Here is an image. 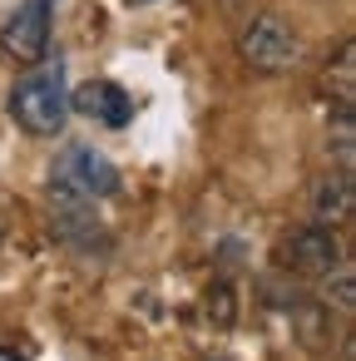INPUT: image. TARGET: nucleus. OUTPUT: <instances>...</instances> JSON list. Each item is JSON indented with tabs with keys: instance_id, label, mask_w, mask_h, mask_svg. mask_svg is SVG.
<instances>
[{
	"instance_id": "nucleus-7",
	"label": "nucleus",
	"mask_w": 356,
	"mask_h": 361,
	"mask_svg": "<svg viewBox=\"0 0 356 361\" xmlns=\"http://www.w3.org/2000/svg\"><path fill=\"white\" fill-rule=\"evenodd\" d=\"M312 218H317L321 228H331V233L356 218V183H351V173H326V178H317V188H312Z\"/></svg>"
},
{
	"instance_id": "nucleus-1",
	"label": "nucleus",
	"mask_w": 356,
	"mask_h": 361,
	"mask_svg": "<svg viewBox=\"0 0 356 361\" xmlns=\"http://www.w3.org/2000/svg\"><path fill=\"white\" fill-rule=\"evenodd\" d=\"M11 119L35 134V139H55L70 124V90H65V60H40L30 65L16 90H11Z\"/></svg>"
},
{
	"instance_id": "nucleus-9",
	"label": "nucleus",
	"mask_w": 356,
	"mask_h": 361,
	"mask_svg": "<svg viewBox=\"0 0 356 361\" xmlns=\"http://www.w3.org/2000/svg\"><path fill=\"white\" fill-rule=\"evenodd\" d=\"M321 302H326V307L336 302L341 312H351L356 287H351V272H346V267H336V272H326V277H321Z\"/></svg>"
},
{
	"instance_id": "nucleus-8",
	"label": "nucleus",
	"mask_w": 356,
	"mask_h": 361,
	"mask_svg": "<svg viewBox=\"0 0 356 361\" xmlns=\"http://www.w3.org/2000/svg\"><path fill=\"white\" fill-rule=\"evenodd\" d=\"M203 312H208L213 326H233L238 322V292H233V282H213L208 297H203Z\"/></svg>"
},
{
	"instance_id": "nucleus-4",
	"label": "nucleus",
	"mask_w": 356,
	"mask_h": 361,
	"mask_svg": "<svg viewBox=\"0 0 356 361\" xmlns=\"http://www.w3.org/2000/svg\"><path fill=\"white\" fill-rule=\"evenodd\" d=\"M277 262H282V272H292V277H317V282H321L326 272L341 267V243H336L331 228L302 223V228H292V233L277 243Z\"/></svg>"
},
{
	"instance_id": "nucleus-3",
	"label": "nucleus",
	"mask_w": 356,
	"mask_h": 361,
	"mask_svg": "<svg viewBox=\"0 0 356 361\" xmlns=\"http://www.w3.org/2000/svg\"><path fill=\"white\" fill-rule=\"evenodd\" d=\"M238 60L252 75H287L302 60V40L282 16H252L238 30Z\"/></svg>"
},
{
	"instance_id": "nucleus-2",
	"label": "nucleus",
	"mask_w": 356,
	"mask_h": 361,
	"mask_svg": "<svg viewBox=\"0 0 356 361\" xmlns=\"http://www.w3.org/2000/svg\"><path fill=\"white\" fill-rule=\"evenodd\" d=\"M119 193V169L94 149V144H70L60 149V159L50 164V198L55 208H80V203H99Z\"/></svg>"
},
{
	"instance_id": "nucleus-6",
	"label": "nucleus",
	"mask_w": 356,
	"mask_h": 361,
	"mask_svg": "<svg viewBox=\"0 0 356 361\" xmlns=\"http://www.w3.org/2000/svg\"><path fill=\"white\" fill-rule=\"evenodd\" d=\"M70 114H85V119H94V124L124 129V124L134 119V99H129L119 85H109V80H90V85H80V90L70 94Z\"/></svg>"
},
{
	"instance_id": "nucleus-5",
	"label": "nucleus",
	"mask_w": 356,
	"mask_h": 361,
	"mask_svg": "<svg viewBox=\"0 0 356 361\" xmlns=\"http://www.w3.org/2000/svg\"><path fill=\"white\" fill-rule=\"evenodd\" d=\"M50 11H55V0H20L11 20L0 25V60L40 65L50 50Z\"/></svg>"
}]
</instances>
